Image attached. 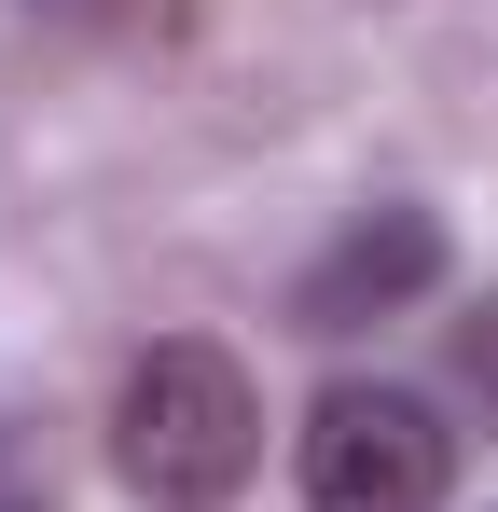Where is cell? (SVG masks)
Instances as JSON below:
<instances>
[{"label":"cell","instance_id":"obj_1","mask_svg":"<svg viewBox=\"0 0 498 512\" xmlns=\"http://www.w3.org/2000/svg\"><path fill=\"white\" fill-rule=\"evenodd\" d=\"M111 471L153 512H222L263 471V388H249L222 346H194V333L139 346L125 388H111Z\"/></svg>","mask_w":498,"mask_h":512},{"label":"cell","instance_id":"obj_2","mask_svg":"<svg viewBox=\"0 0 498 512\" xmlns=\"http://www.w3.org/2000/svg\"><path fill=\"white\" fill-rule=\"evenodd\" d=\"M457 429L388 374H346L305 402V512H443Z\"/></svg>","mask_w":498,"mask_h":512},{"label":"cell","instance_id":"obj_3","mask_svg":"<svg viewBox=\"0 0 498 512\" xmlns=\"http://www.w3.org/2000/svg\"><path fill=\"white\" fill-rule=\"evenodd\" d=\"M429 291H443V222H429V208H360V222L305 263L291 319H305V333H374V319H402Z\"/></svg>","mask_w":498,"mask_h":512},{"label":"cell","instance_id":"obj_4","mask_svg":"<svg viewBox=\"0 0 498 512\" xmlns=\"http://www.w3.org/2000/svg\"><path fill=\"white\" fill-rule=\"evenodd\" d=\"M443 374H457V402L498 429V291L471 305V319H457V333H443Z\"/></svg>","mask_w":498,"mask_h":512}]
</instances>
